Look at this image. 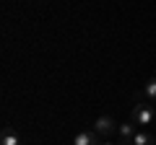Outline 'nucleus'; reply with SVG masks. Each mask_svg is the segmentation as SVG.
I'll list each match as a JSON object with an SVG mask.
<instances>
[{
  "mask_svg": "<svg viewBox=\"0 0 156 145\" xmlns=\"http://www.w3.org/2000/svg\"><path fill=\"white\" fill-rule=\"evenodd\" d=\"M154 117H156V112L151 109V106H146V104H135L133 106V112H130V122L133 124H151L154 122Z\"/></svg>",
  "mask_w": 156,
  "mask_h": 145,
  "instance_id": "nucleus-1",
  "label": "nucleus"
},
{
  "mask_svg": "<svg viewBox=\"0 0 156 145\" xmlns=\"http://www.w3.org/2000/svg\"><path fill=\"white\" fill-rule=\"evenodd\" d=\"M94 130H96L99 135H112V132L117 130V124H115V119H112L109 114H101V117H96Z\"/></svg>",
  "mask_w": 156,
  "mask_h": 145,
  "instance_id": "nucleus-2",
  "label": "nucleus"
},
{
  "mask_svg": "<svg viewBox=\"0 0 156 145\" xmlns=\"http://www.w3.org/2000/svg\"><path fill=\"white\" fill-rule=\"evenodd\" d=\"M135 101H156V75L148 78L143 91H135Z\"/></svg>",
  "mask_w": 156,
  "mask_h": 145,
  "instance_id": "nucleus-3",
  "label": "nucleus"
},
{
  "mask_svg": "<svg viewBox=\"0 0 156 145\" xmlns=\"http://www.w3.org/2000/svg\"><path fill=\"white\" fill-rule=\"evenodd\" d=\"M117 130H120V135H122V143L120 145H133V137H135V132H138L133 122H122Z\"/></svg>",
  "mask_w": 156,
  "mask_h": 145,
  "instance_id": "nucleus-4",
  "label": "nucleus"
},
{
  "mask_svg": "<svg viewBox=\"0 0 156 145\" xmlns=\"http://www.w3.org/2000/svg\"><path fill=\"white\" fill-rule=\"evenodd\" d=\"M99 132H78L73 137V145H99Z\"/></svg>",
  "mask_w": 156,
  "mask_h": 145,
  "instance_id": "nucleus-5",
  "label": "nucleus"
},
{
  "mask_svg": "<svg viewBox=\"0 0 156 145\" xmlns=\"http://www.w3.org/2000/svg\"><path fill=\"white\" fill-rule=\"evenodd\" d=\"M154 143H156L154 135L143 132V130H138V132H135V137H133V145H154Z\"/></svg>",
  "mask_w": 156,
  "mask_h": 145,
  "instance_id": "nucleus-6",
  "label": "nucleus"
},
{
  "mask_svg": "<svg viewBox=\"0 0 156 145\" xmlns=\"http://www.w3.org/2000/svg\"><path fill=\"white\" fill-rule=\"evenodd\" d=\"M0 145H21V140H18L16 132H11V130H8V132L0 135Z\"/></svg>",
  "mask_w": 156,
  "mask_h": 145,
  "instance_id": "nucleus-7",
  "label": "nucleus"
},
{
  "mask_svg": "<svg viewBox=\"0 0 156 145\" xmlns=\"http://www.w3.org/2000/svg\"><path fill=\"white\" fill-rule=\"evenodd\" d=\"M101 145H112V143H101Z\"/></svg>",
  "mask_w": 156,
  "mask_h": 145,
  "instance_id": "nucleus-8",
  "label": "nucleus"
}]
</instances>
